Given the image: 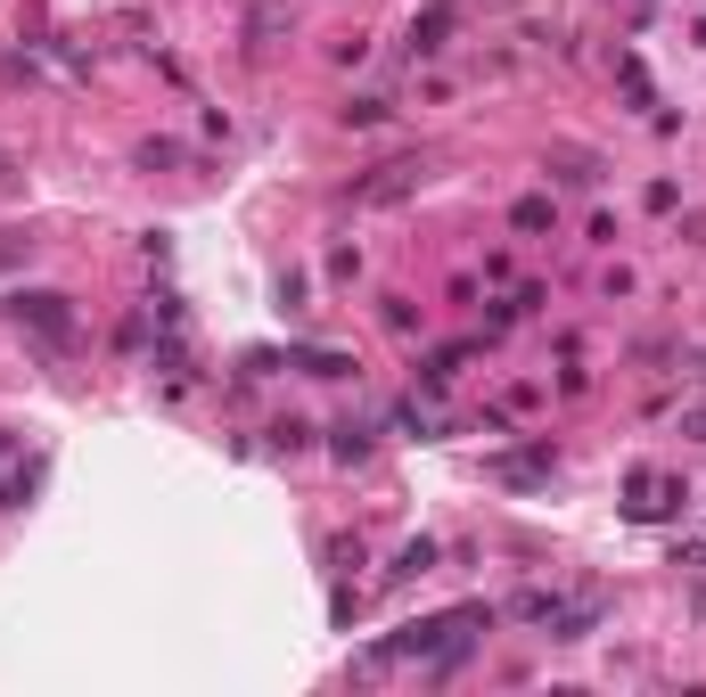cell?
Instances as JSON below:
<instances>
[{"label": "cell", "mask_w": 706, "mask_h": 697, "mask_svg": "<svg viewBox=\"0 0 706 697\" xmlns=\"http://www.w3.org/2000/svg\"><path fill=\"white\" fill-rule=\"evenodd\" d=\"M9 320H17V329H34L41 345H75V313H66V295H50V288H17L9 295Z\"/></svg>", "instance_id": "6da1fadb"}, {"label": "cell", "mask_w": 706, "mask_h": 697, "mask_svg": "<svg viewBox=\"0 0 706 697\" xmlns=\"http://www.w3.org/2000/svg\"><path fill=\"white\" fill-rule=\"evenodd\" d=\"M419 181H428V165H419V156H394V165H378V173L353 181V205H403Z\"/></svg>", "instance_id": "7a4b0ae2"}, {"label": "cell", "mask_w": 706, "mask_h": 697, "mask_svg": "<svg viewBox=\"0 0 706 697\" xmlns=\"http://www.w3.org/2000/svg\"><path fill=\"white\" fill-rule=\"evenodd\" d=\"M592 632H600V599H558L551 616H542V641H558V648L592 641Z\"/></svg>", "instance_id": "3957f363"}, {"label": "cell", "mask_w": 706, "mask_h": 697, "mask_svg": "<svg viewBox=\"0 0 706 697\" xmlns=\"http://www.w3.org/2000/svg\"><path fill=\"white\" fill-rule=\"evenodd\" d=\"M673 500H682V484H666V477H650V468H641V477H632V500H625V517H641V525H650V517H666Z\"/></svg>", "instance_id": "277c9868"}, {"label": "cell", "mask_w": 706, "mask_h": 697, "mask_svg": "<svg viewBox=\"0 0 706 697\" xmlns=\"http://www.w3.org/2000/svg\"><path fill=\"white\" fill-rule=\"evenodd\" d=\"M444 34H452V9H444V0H436L428 17L411 25V58H436V50H444Z\"/></svg>", "instance_id": "5b68a950"}, {"label": "cell", "mask_w": 706, "mask_h": 697, "mask_svg": "<svg viewBox=\"0 0 706 697\" xmlns=\"http://www.w3.org/2000/svg\"><path fill=\"white\" fill-rule=\"evenodd\" d=\"M502 477H509V484H542V477H551V452H542V443H534V452H509Z\"/></svg>", "instance_id": "8992f818"}, {"label": "cell", "mask_w": 706, "mask_h": 697, "mask_svg": "<svg viewBox=\"0 0 706 697\" xmlns=\"http://www.w3.org/2000/svg\"><path fill=\"white\" fill-rule=\"evenodd\" d=\"M509 221H518L526 239H542V230L558 221V205H551V198H518V205H509Z\"/></svg>", "instance_id": "52a82bcc"}, {"label": "cell", "mask_w": 706, "mask_h": 697, "mask_svg": "<svg viewBox=\"0 0 706 697\" xmlns=\"http://www.w3.org/2000/svg\"><path fill=\"white\" fill-rule=\"evenodd\" d=\"M428 567H436V542L419 533V542H403V558H394L387 574H394V583H411V574H428Z\"/></svg>", "instance_id": "ba28073f"}, {"label": "cell", "mask_w": 706, "mask_h": 697, "mask_svg": "<svg viewBox=\"0 0 706 697\" xmlns=\"http://www.w3.org/2000/svg\"><path fill=\"white\" fill-rule=\"evenodd\" d=\"M551 173H558L567 189H592V181H600V165H592V156H576V148H567V156H558Z\"/></svg>", "instance_id": "9c48e42d"}, {"label": "cell", "mask_w": 706, "mask_h": 697, "mask_svg": "<svg viewBox=\"0 0 706 697\" xmlns=\"http://www.w3.org/2000/svg\"><path fill=\"white\" fill-rule=\"evenodd\" d=\"M394 427H403V435H419V443H436V435H444V410H419V403H411Z\"/></svg>", "instance_id": "30bf717a"}, {"label": "cell", "mask_w": 706, "mask_h": 697, "mask_svg": "<svg viewBox=\"0 0 706 697\" xmlns=\"http://www.w3.org/2000/svg\"><path fill=\"white\" fill-rule=\"evenodd\" d=\"M297 362L313 369V378H353V362H345V353H320V345H313V353H297Z\"/></svg>", "instance_id": "8fae6325"}, {"label": "cell", "mask_w": 706, "mask_h": 697, "mask_svg": "<svg viewBox=\"0 0 706 697\" xmlns=\"http://www.w3.org/2000/svg\"><path fill=\"white\" fill-rule=\"evenodd\" d=\"M337 459H370V427H353V419L337 427Z\"/></svg>", "instance_id": "7c38bea8"}, {"label": "cell", "mask_w": 706, "mask_h": 697, "mask_svg": "<svg viewBox=\"0 0 706 697\" xmlns=\"http://www.w3.org/2000/svg\"><path fill=\"white\" fill-rule=\"evenodd\" d=\"M378 320H387V329H394V337H411V329H419V313H411L403 295H387V313H378Z\"/></svg>", "instance_id": "4fadbf2b"}, {"label": "cell", "mask_w": 706, "mask_h": 697, "mask_svg": "<svg viewBox=\"0 0 706 697\" xmlns=\"http://www.w3.org/2000/svg\"><path fill=\"white\" fill-rule=\"evenodd\" d=\"M140 165H149V173L156 165H181V140H149V148H140Z\"/></svg>", "instance_id": "5bb4252c"}, {"label": "cell", "mask_w": 706, "mask_h": 697, "mask_svg": "<svg viewBox=\"0 0 706 697\" xmlns=\"http://www.w3.org/2000/svg\"><path fill=\"white\" fill-rule=\"evenodd\" d=\"M304 435H313L304 419H279V427H272V443H279V452H304Z\"/></svg>", "instance_id": "9a60e30c"}, {"label": "cell", "mask_w": 706, "mask_h": 697, "mask_svg": "<svg viewBox=\"0 0 706 697\" xmlns=\"http://www.w3.org/2000/svg\"><path fill=\"white\" fill-rule=\"evenodd\" d=\"M690 435H698V443H706V410H690Z\"/></svg>", "instance_id": "2e32d148"}, {"label": "cell", "mask_w": 706, "mask_h": 697, "mask_svg": "<svg viewBox=\"0 0 706 697\" xmlns=\"http://www.w3.org/2000/svg\"><path fill=\"white\" fill-rule=\"evenodd\" d=\"M0 173H9V156H0Z\"/></svg>", "instance_id": "e0dca14e"}]
</instances>
